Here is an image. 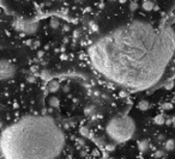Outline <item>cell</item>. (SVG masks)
Listing matches in <instances>:
<instances>
[{"label":"cell","instance_id":"1","mask_svg":"<svg viewBox=\"0 0 175 159\" xmlns=\"http://www.w3.org/2000/svg\"><path fill=\"white\" fill-rule=\"evenodd\" d=\"M174 55L173 28L140 18L98 29L88 47V59L95 72L113 85L132 91L157 85Z\"/></svg>","mask_w":175,"mask_h":159},{"label":"cell","instance_id":"2","mask_svg":"<svg viewBox=\"0 0 175 159\" xmlns=\"http://www.w3.org/2000/svg\"><path fill=\"white\" fill-rule=\"evenodd\" d=\"M0 147L3 159H60L66 138L53 118L27 115L4 127Z\"/></svg>","mask_w":175,"mask_h":159},{"label":"cell","instance_id":"3","mask_svg":"<svg viewBox=\"0 0 175 159\" xmlns=\"http://www.w3.org/2000/svg\"><path fill=\"white\" fill-rule=\"evenodd\" d=\"M106 133L108 138L115 144H122L132 139L136 133V122L127 115L114 116L108 121L106 126Z\"/></svg>","mask_w":175,"mask_h":159},{"label":"cell","instance_id":"4","mask_svg":"<svg viewBox=\"0 0 175 159\" xmlns=\"http://www.w3.org/2000/svg\"><path fill=\"white\" fill-rule=\"evenodd\" d=\"M16 74V67L12 65L10 61L1 60V67H0V75H1V80H9V79L13 78Z\"/></svg>","mask_w":175,"mask_h":159},{"label":"cell","instance_id":"5","mask_svg":"<svg viewBox=\"0 0 175 159\" xmlns=\"http://www.w3.org/2000/svg\"><path fill=\"white\" fill-rule=\"evenodd\" d=\"M138 148H139L140 152H143V153L148 152V149H149V141H148V140L139 141V142H138Z\"/></svg>","mask_w":175,"mask_h":159},{"label":"cell","instance_id":"6","mask_svg":"<svg viewBox=\"0 0 175 159\" xmlns=\"http://www.w3.org/2000/svg\"><path fill=\"white\" fill-rule=\"evenodd\" d=\"M48 91H51V92H55V91H58V89H59V83L57 82V80H51L49 83H48Z\"/></svg>","mask_w":175,"mask_h":159},{"label":"cell","instance_id":"7","mask_svg":"<svg viewBox=\"0 0 175 159\" xmlns=\"http://www.w3.org/2000/svg\"><path fill=\"white\" fill-rule=\"evenodd\" d=\"M138 109L139 110H142V111H145V110H148L149 108H150V104H149V102L148 101H140L139 103H138Z\"/></svg>","mask_w":175,"mask_h":159},{"label":"cell","instance_id":"8","mask_svg":"<svg viewBox=\"0 0 175 159\" xmlns=\"http://www.w3.org/2000/svg\"><path fill=\"white\" fill-rule=\"evenodd\" d=\"M164 148L167 151H173L175 148V141L173 139H169V140H167L165 141V144H164Z\"/></svg>","mask_w":175,"mask_h":159},{"label":"cell","instance_id":"9","mask_svg":"<svg viewBox=\"0 0 175 159\" xmlns=\"http://www.w3.org/2000/svg\"><path fill=\"white\" fill-rule=\"evenodd\" d=\"M154 122H155L156 124H158V126H162V124H164V122H165V118H164L163 115H157V116L154 118Z\"/></svg>","mask_w":175,"mask_h":159},{"label":"cell","instance_id":"10","mask_svg":"<svg viewBox=\"0 0 175 159\" xmlns=\"http://www.w3.org/2000/svg\"><path fill=\"white\" fill-rule=\"evenodd\" d=\"M49 105L51 107H53V108H57L58 105H59V99L57 98V97H51V99H49Z\"/></svg>","mask_w":175,"mask_h":159},{"label":"cell","instance_id":"11","mask_svg":"<svg viewBox=\"0 0 175 159\" xmlns=\"http://www.w3.org/2000/svg\"><path fill=\"white\" fill-rule=\"evenodd\" d=\"M81 133H83V135H86V134H88V129L82 128V129H81Z\"/></svg>","mask_w":175,"mask_h":159},{"label":"cell","instance_id":"12","mask_svg":"<svg viewBox=\"0 0 175 159\" xmlns=\"http://www.w3.org/2000/svg\"><path fill=\"white\" fill-rule=\"evenodd\" d=\"M106 159H113V158H110V157H107V158H106Z\"/></svg>","mask_w":175,"mask_h":159}]
</instances>
